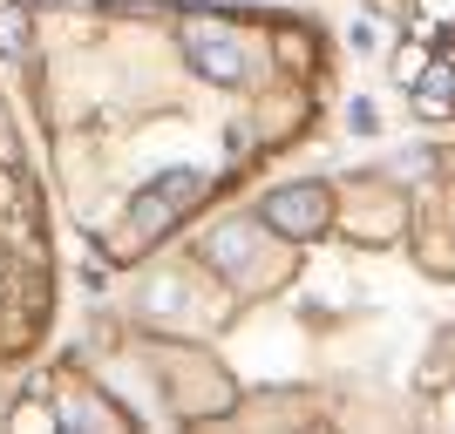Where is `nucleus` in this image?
I'll return each mask as SVG.
<instances>
[{
    "mask_svg": "<svg viewBox=\"0 0 455 434\" xmlns=\"http://www.w3.org/2000/svg\"><path fill=\"white\" fill-rule=\"evenodd\" d=\"M197 197H204V177L197 170L156 177V184L130 204V238H123V245H143V238H156V231H171L177 217H184V204H197Z\"/></svg>",
    "mask_w": 455,
    "mask_h": 434,
    "instance_id": "obj_1",
    "label": "nucleus"
},
{
    "mask_svg": "<svg viewBox=\"0 0 455 434\" xmlns=\"http://www.w3.org/2000/svg\"><path fill=\"white\" fill-rule=\"evenodd\" d=\"M266 225L279 238H320L326 231V190L320 184H285L266 197Z\"/></svg>",
    "mask_w": 455,
    "mask_h": 434,
    "instance_id": "obj_2",
    "label": "nucleus"
},
{
    "mask_svg": "<svg viewBox=\"0 0 455 434\" xmlns=\"http://www.w3.org/2000/svg\"><path fill=\"white\" fill-rule=\"evenodd\" d=\"M0 231H7L14 245L35 251V197H28V184L14 177V163H0Z\"/></svg>",
    "mask_w": 455,
    "mask_h": 434,
    "instance_id": "obj_3",
    "label": "nucleus"
},
{
    "mask_svg": "<svg viewBox=\"0 0 455 434\" xmlns=\"http://www.w3.org/2000/svg\"><path fill=\"white\" fill-rule=\"evenodd\" d=\"M251 245H259V225H218L211 231V264H225L231 279H245V258H251Z\"/></svg>",
    "mask_w": 455,
    "mask_h": 434,
    "instance_id": "obj_4",
    "label": "nucleus"
},
{
    "mask_svg": "<svg viewBox=\"0 0 455 434\" xmlns=\"http://www.w3.org/2000/svg\"><path fill=\"white\" fill-rule=\"evenodd\" d=\"M190 61H197L204 75H218V82H238V75H245V61L231 55V41L225 35H204V28H190Z\"/></svg>",
    "mask_w": 455,
    "mask_h": 434,
    "instance_id": "obj_5",
    "label": "nucleus"
},
{
    "mask_svg": "<svg viewBox=\"0 0 455 434\" xmlns=\"http://www.w3.org/2000/svg\"><path fill=\"white\" fill-rule=\"evenodd\" d=\"M0 55L28 61V0H0Z\"/></svg>",
    "mask_w": 455,
    "mask_h": 434,
    "instance_id": "obj_6",
    "label": "nucleus"
},
{
    "mask_svg": "<svg viewBox=\"0 0 455 434\" xmlns=\"http://www.w3.org/2000/svg\"><path fill=\"white\" fill-rule=\"evenodd\" d=\"M415 109H421V115H449V109H455V68H428V75H421Z\"/></svg>",
    "mask_w": 455,
    "mask_h": 434,
    "instance_id": "obj_7",
    "label": "nucleus"
},
{
    "mask_svg": "<svg viewBox=\"0 0 455 434\" xmlns=\"http://www.w3.org/2000/svg\"><path fill=\"white\" fill-rule=\"evenodd\" d=\"M7 428H20V434H48V428H61V407H48V400H20L14 414H7Z\"/></svg>",
    "mask_w": 455,
    "mask_h": 434,
    "instance_id": "obj_8",
    "label": "nucleus"
},
{
    "mask_svg": "<svg viewBox=\"0 0 455 434\" xmlns=\"http://www.w3.org/2000/svg\"><path fill=\"white\" fill-rule=\"evenodd\" d=\"M0 163H14V122L0 115Z\"/></svg>",
    "mask_w": 455,
    "mask_h": 434,
    "instance_id": "obj_9",
    "label": "nucleus"
},
{
    "mask_svg": "<svg viewBox=\"0 0 455 434\" xmlns=\"http://www.w3.org/2000/svg\"><path fill=\"white\" fill-rule=\"evenodd\" d=\"M48 7H82V0H48Z\"/></svg>",
    "mask_w": 455,
    "mask_h": 434,
    "instance_id": "obj_10",
    "label": "nucleus"
}]
</instances>
